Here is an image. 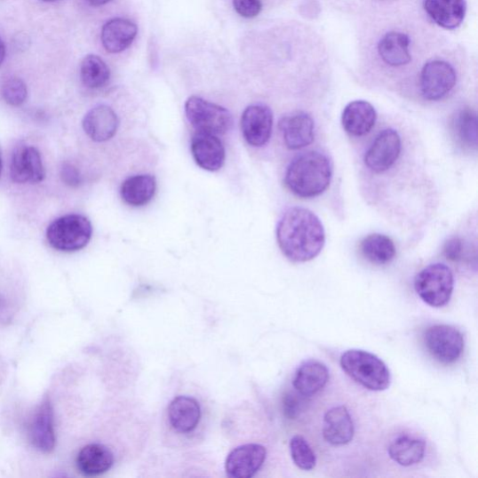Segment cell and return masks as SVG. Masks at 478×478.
Wrapping results in <instances>:
<instances>
[{"label":"cell","mask_w":478,"mask_h":478,"mask_svg":"<svg viewBox=\"0 0 478 478\" xmlns=\"http://www.w3.org/2000/svg\"><path fill=\"white\" fill-rule=\"evenodd\" d=\"M277 241L287 259L305 263L316 259L325 244V231L316 214L304 208H291L277 227Z\"/></svg>","instance_id":"obj_1"},{"label":"cell","mask_w":478,"mask_h":478,"mask_svg":"<svg viewBox=\"0 0 478 478\" xmlns=\"http://www.w3.org/2000/svg\"><path fill=\"white\" fill-rule=\"evenodd\" d=\"M333 176L332 163L323 154L308 152L294 158L285 175L288 189L301 198H314L324 193Z\"/></svg>","instance_id":"obj_2"},{"label":"cell","mask_w":478,"mask_h":478,"mask_svg":"<svg viewBox=\"0 0 478 478\" xmlns=\"http://www.w3.org/2000/svg\"><path fill=\"white\" fill-rule=\"evenodd\" d=\"M345 373L367 390L382 392L389 389L391 372L377 355L362 349H349L340 358Z\"/></svg>","instance_id":"obj_3"},{"label":"cell","mask_w":478,"mask_h":478,"mask_svg":"<svg viewBox=\"0 0 478 478\" xmlns=\"http://www.w3.org/2000/svg\"><path fill=\"white\" fill-rule=\"evenodd\" d=\"M93 234L90 220L79 214L60 217L52 222L47 229L49 244L61 251H77L84 249Z\"/></svg>","instance_id":"obj_4"},{"label":"cell","mask_w":478,"mask_h":478,"mask_svg":"<svg viewBox=\"0 0 478 478\" xmlns=\"http://www.w3.org/2000/svg\"><path fill=\"white\" fill-rule=\"evenodd\" d=\"M414 287L422 301L433 307H442L452 297L454 275L446 265H430L416 275Z\"/></svg>","instance_id":"obj_5"},{"label":"cell","mask_w":478,"mask_h":478,"mask_svg":"<svg viewBox=\"0 0 478 478\" xmlns=\"http://www.w3.org/2000/svg\"><path fill=\"white\" fill-rule=\"evenodd\" d=\"M186 115L197 132L216 136L229 132L234 123L228 109L195 96L187 100Z\"/></svg>","instance_id":"obj_6"},{"label":"cell","mask_w":478,"mask_h":478,"mask_svg":"<svg viewBox=\"0 0 478 478\" xmlns=\"http://www.w3.org/2000/svg\"><path fill=\"white\" fill-rule=\"evenodd\" d=\"M424 339L428 353L441 363L456 362L465 351L461 331L451 325H433L426 331Z\"/></svg>","instance_id":"obj_7"},{"label":"cell","mask_w":478,"mask_h":478,"mask_svg":"<svg viewBox=\"0 0 478 478\" xmlns=\"http://www.w3.org/2000/svg\"><path fill=\"white\" fill-rule=\"evenodd\" d=\"M456 83V71L446 61H430L422 68L420 90L422 96L428 100H442L454 88Z\"/></svg>","instance_id":"obj_8"},{"label":"cell","mask_w":478,"mask_h":478,"mask_svg":"<svg viewBox=\"0 0 478 478\" xmlns=\"http://www.w3.org/2000/svg\"><path fill=\"white\" fill-rule=\"evenodd\" d=\"M402 141L392 128L378 134L364 155L366 167L376 173L390 170L400 156Z\"/></svg>","instance_id":"obj_9"},{"label":"cell","mask_w":478,"mask_h":478,"mask_svg":"<svg viewBox=\"0 0 478 478\" xmlns=\"http://www.w3.org/2000/svg\"><path fill=\"white\" fill-rule=\"evenodd\" d=\"M267 449L260 444H246L233 450L226 461V472L232 478H251L264 466Z\"/></svg>","instance_id":"obj_10"},{"label":"cell","mask_w":478,"mask_h":478,"mask_svg":"<svg viewBox=\"0 0 478 478\" xmlns=\"http://www.w3.org/2000/svg\"><path fill=\"white\" fill-rule=\"evenodd\" d=\"M273 113L264 104L246 108L242 117V131L245 140L253 147L266 145L272 134Z\"/></svg>","instance_id":"obj_11"},{"label":"cell","mask_w":478,"mask_h":478,"mask_svg":"<svg viewBox=\"0 0 478 478\" xmlns=\"http://www.w3.org/2000/svg\"><path fill=\"white\" fill-rule=\"evenodd\" d=\"M11 178L18 185L42 182L45 171L40 152L32 146L18 147L11 163Z\"/></svg>","instance_id":"obj_12"},{"label":"cell","mask_w":478,"mask_h":478,"mask_svg":"<svg viewBox=\"0 0 478 478\" xmlns=\"http://www.w3.org/2000/svg\"><path fill=\"white\" fill-rule=\"evenodd\" d=\"M191 151L201 169L214 172L224 167L226 149L216 135L197 132L192 139Z\"/></svg>","instance_id":"obj_13"},{"label":"cell","mask_w":478,"mask_h":478,"mask_svg":"<svg viewBox=\"0 0 478 478\" xmlns=\"http://www.w3.org/2000/svg\"><path fill=\"white\" fill-rule=\"evenodd\" d=\"M279 128L291 150L303 149L315 141V121L307 114L300 112L285 116L280 121Z\"/></svg>","instance_id":"obj_14"},{"label":"cell","mask_w":478,"mask_h":478,"mask_svg":"<svg viewBox=\"0 0 478 478\" xmlns=\"http://www.w3.org/2000/svg\"><path fill=\"white\" fill-rule=\"evenodd\" d=\"M29 439L32 445L44 453H51L55 447L53 412L48 397L36 410L29 425Z\"/></svg>","instance_id":"obj_15"},{"label":"cell","mask_w":478,"mask_h":478,"mask_svg":"<svg viewBox=\"0 0 478 478\" xmlns=\"http://www.w3.org/2000/svg\"><path fill=\"white\" fill-rule=\"evenodd\" d=\"M119 123V118L112 108L100 105L89 110L84 118L83 127L92 140L104 142L116 136Z\"/></svg>","instance_id":"obj_16"},{"label":"cell","mask_w":478,"mask_h":478,"mask_svg":"<svg viewBox=\"0 0 478 478\" xmlns=\"http://www.w3.org/2000/svg\"><path fill=\"white\" fill-rule=\"evenodd\" d=\"M323 435L326 442L333 446H345L352 442L355 424L346 407H335L325 413Z\"/></svg>","instance_id":"obj_17"},{"label":"cell","mask_w":478,"mask_h":478,"mask_svg":"<svg viewBox=\"0 0 478 478\" xmlns=\"http://www.w3.org/2000/svg\"><path fill=\"white\" fill-rule=\"evenodd\" d=\"M202 416L201 407L196 399L187 395L175 397L168 408L171 426L179 434L195 431Z\"/></svg>","instance_id":"obj_18"},{"label":"cell","mask_w":478,"mask_h":478,"mask_svg":"<svg viewBox=\"0 0 478 478\" xmlns=\"http://www.w3.org/2000/svg\"><path fill=\"white\" fill-rule=\"evenodd\" d=\"M377 113L367 101L356 100L344 108L342 124L347 133L361 137L369 134L375 126Z\"/></svg>","instance_id":"obj_19"},{"label":"cell","mask_w":478,"mask_h":478,"mask_svg":"<svg viewBox=\"0 0 478 478\" xmlns=\"http://www.w3.org/2000/svg\"><path fill=\"white\" fill-rule=\"evenodd\" d=\"M138 34L137 25L123 18H115L102 28L101 42L108 52L119 53L133 44Z\"/></svg>","instance_id":"obj_20"},{"label":"cell","mask_w":478,"mask_h":478,"mask_svg":"<svg viewBox=\"0 0 478 478\" xmlns=\"http://www.w3.org/2000/svg\"><path fill=\"white\" fill-rule=\"evenodd\" d=\"M327 366L316 360L303 362L293 378L294 390L309 397L321 392L329 381Z\"/></svg>","instance_id":"obj_21"},{"label":"cell","mask_w":478,"mask_h":478,"mask_svg":"<svg viewBox=\"0 0 478 478\" xmlns=\"http://www.w3.org/2000/svg\"><path fill=\"white\" fill-rule=\"evenodd\" d=\"M424 5L431 20L441 28L455 29L465 20L466 0H425Z\"/></svg>","instance_id":"obj_22"},{"label":"cell","mask_w":478,"mask_h":478,"mask_svg":"<svg viewBox=\"0 0 478 478\" xmlns=\"http://www.w3.org/2000/svg\"><path fill=\"white\" fill-rule=\"evenodd\" d=\"M157 188L156 179L150 174H140L126 179L121 187L122 199L127 205L143 207L154 199Z\"/></svg>","instance_id":"obj_23"},{"label":"cell","mask_w":478,"mask_h":478,"mask_svg":"<svg viewBox=\"0 0 478 478\" xmlns=\"http://www.w3.org/2000/svg\"><path fill=\"white\" fill-rule=\"evenodd\" d=\"M76 464L84 475L98 476L113 467L115 456L105 445L89 444L79 452Z\"/></svg>","instance_id":"obj_24"},{"label":"cell","mask_w":478,"mask_h":478,"mask_svg":"<svg viewBox=\"0 0 478 478\" xmlns=\"http://www.w3.org/2000/svg\"><path fill=\"white\" fill-rule=\"evenodd\" d=\"M410 39L407 34L391 31L379 41L378 50L381 60L392 67H402L410 63Z\"/></svg>","instance_id":"obj_25"},{"label":"cell","mask_w":478,"mask_h":478,"mask_svg":"<svg viewBox=\"0 0 478 478\" xmlns=\"http://www.w3.org/2000/svg\"><path fill=\"white\" fill-rule=\"evenodd\" d=\"M426 443L424 439L401 435L390 444L388 452L392 459L401 466L409 467L419 464L425 458Z\"/></svg>","instance_id":"obj_26"},{"label":"cell","mask_w":478,"mask_h":478,"mask_svg":"<svg viewBox=\"0 0 478 478\" xmlns=\"http://www.w3.org/2000/svg\"><path fill=\"white\" fill-rule=\"evenodd\" d=\"M360 250L366 260L378 266L389 264L396 255L392 239L381 234H372L363 238Z\"/></svg>","instance_id":"obj_27"},{"label":"cell","mask_w":478,"mask_h":478,"mask_svg":"<svg viewBox=\"0 0 478 478\" xmlns=\"http://www.w3.org/2000/svg\"><path fill=\"white\" fill-rule=\"evenodd\" d=\"M81 79L88 88H102L109 82V68L98 55L89 54L82 62Z\"/></svg>","instance_id":"obj_28"},{"label":"cell","mask_w":478,"mask_h":478,"mask_svg":"<svg viewBox=\"0 0 478 478\" xmlns=\"http://www.w3.org/2000/svg\"><path fill=\"white\" fill-rule=\"evenodd\" d=\"M455 132L459 141L469 148H475L477 142V119L472 109L459 112L455 119Z\"/></svg>","instance_id":"obj_29"},{"label":"cell","mask_w":478,"mask_h":478,"mask_svg":"<svg viewBox=\"0 0 478 478\" xmlns=\"http://www.w3.org/2000/svg\"><path fill=\"white\" fill-rule=\"evenodd\" d=\"M290 451L292 461L299 468L309 471L317 464L316 455L302 435H294L290 441Z\"/></svg>","instance_id":"obj_30"},{"label":"cell","mask_w":478,"mask_h":478,"mask_svg":"<svg viewBox=\"0 0 478 478\" xmlns=\"http://www.w3.org/2000/svg\"><path fill=\"white\" fill-rule=\"evenodd\" d=\"M0 96L7 104L20 107L28 99V87L22 79L12 76L0 84Z\"/></svg>","instance_id":"obj_31"},{"label":"cell","mask_w":478,"mask_h":478,"mask_svg":"<svg viewBox=\"0 0 478 478\" xmlns=\"http://www.w3.org/2000/svg\"><path fill=\"white\" fill-rule=\"evenodd\" d=\"M306 398L307 396L302 395L299 392L286 394L283 399V411L285 416L291 419L298 418L304 409Z\"/></svg>","instance_id":"obj_32"},{"label":"cell","mask_w":478,"mask_h":478,"mask_svg":"<svg viewBox=\"0 0 478 478\" xmlns=\"http://www.w3.org/2000/svg\"><path fill=\"white\" fill-rule=\"evenodd\" d=\"M235 12L244 18L259 16L262 11L261 0H233Z\"/></svg>","instance_id":"obj_33"},{"label":"cell","mask_w":478,"mask_h":478,"mask_svg":"<svg viewBox=\"0 0 478 478\" xmlns=\"http://www.w3.org/2000/svg\"><path fill=\"white\" fill-rule=\"evenodd\" d=\"M444 252L447 259L453 262L462 260L464 253V244L461 239L458 237L450 238L445 244Z\"/></svg>","instance_id":"obj_34"},{"label":"cell","mask_w":478,"mask_h":478,"mask_svg":"<svg viewBox=\"0 0 478 478\" xmlns=\"http://www.w3.org/2000/svg\"><path fill=\"white\" fill-rule=\"evenodd\" d=\"M60 174L66 185L72 187H76L81 185V174L75 165H72L71 163L63 164Z\"/></svg>","instance_id":"obj_35"},{"label":"cell","mask_w":478,"mask_h":478,"mask_svg":"<svg viewBox=\"0 0 478 478\" xmlns=\"http://www.w3.org/2000/svg\"><path fill=\"white\" fill-rule=\"evenodd\" d=\"M86 2L91 6L100 7V6H103V5L112 2V0H86Z\"/></svg>","instance_id":"obj_36"},{"label":"cell","mask_w":478,"mask_h":478,"mask_svg":"<svg viewBox=\"0 0 478 478\" xmlns=\"http://www.w3.org/2000/svg\"><path fill=\"white\" fill-rule=\"evenodd\" d=\"M6 57V47L2 39H0V65H2Z\"/></svg>","instance_id":"obj_37"},{"label":"cell","mask_w":478,"mask_h":478,"mask_svg":"<svg viewBox=\"0 0 478 478\" xmlns=\"http://www.w3.org/2000/svg\"><path fill=\"white\" fill-rule=\"evenodd\" d=\"M2 171H3V157H2V154H0V175H2Z\"/></svg>","instance_id":"obj_38"},{"label":"cell","mask_w":478,"mask_h":478,"mask_svg":"<svg viewBox=\"0 0 478 478\" xmlns=\"http://www.w3.org/2000/svg\"><path fill=\"white\" fill-rule=\"evenodd\" d=\"M43 2L52 3V2H57V0H43Z\"/></svg>","instance_id":"obj_39"}]
</instances>
